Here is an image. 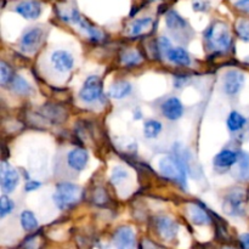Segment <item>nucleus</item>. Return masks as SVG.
<instances>
[{
  "label": "nucleus",
  "instance_id": "412c9836",
  "mask_svg": "<svg viewBox=\"0 0 249 249\" xmlns=\"http://www.w3.org/2000/svg\"><path fill=\"white\" fill-rule=\"evenodd\" d=\"M246 123H247V119H246L242 114L238 113V112L236 111L231 112L230 116H229L228 118V128L230 129V131H232V133L241 130V129L246 125Z\"/></svg>",
  "mask_w": 249,
  "mask_h": 249
},
{
  "label": "nucleus",
  "instance_id": "5701e85b",
  "mask_svg": "<svg viewBox=\"0 0 249 249\" xmlns=\"http://www.w3.org/2000/svg\"><path fill=\"white\" fill-rule=\"evenodd\" d=\"M21 225L26 231H33L38 228V220L32 212L24 211L21 214Z\"/></svg>",
  "mask_w": 249,
  "mask_h": 249
},
{
  "label": "nucleus",
  "instance_id": "72a5a7b5",
  "mask_svg": "<svg viewBox=\"0 0 249 249\" xmlns=\"http://www.w3.org/2000/svg\"><path fill=\"white\" fill-rule=\"evenodd\" d=\"M40 186H41V184L39 181H36V180H28V181L26 182L24 190H26L27 192L36 191V190H38Z\"/></svg>",
  "mask_w": 249,
  "mask_h": 249
},
{
  "label": "nucleus",
  "instance_id": "aec40b11",
  "mask_svg": "<svg viewBox=\"0 0 249 249\" xmlns=\"http://www.w3.org/2000/svg\"><path fill=\"white\" fill-rule=\"evenodd\" d=\"M153 19L151 17H145V18H139L131 24L130 27V36H139L142 33L147 32L152 27Z\"/></svg>",
  "mask_w": 249,
  "mask_h": 249
},
{
  "label": "nucleus",
  "instance_id": "dca6fc26",
  "mask_svg": "<svg viewBox=\"0 0 249 249\" xmlns=\"http://www.w3.org/2000/svg\"><path fill=\"white\" fill-rule=\"evenodd\" d=\"M165 23H167L168 28L174 32V33L189 28V23L186 22V19L182 18L175 10H170V11L167 12V15H165Z\"/></svg>",
  "mask_w": 249,
  "mask_h": 249
},
{
  "label": "nucleus",
  "instance_id": "39448f33",
  "mask_svg": "<svg viewBox=\"0 0 249 249\" xmlns=\"http://www.w3.org/2000/svg\"><path fill=\"white\" fill-rule=\"evenodd\" d=\"M102 96V82L97 75H90L84 82L82 90L79 91V97L82 101L90 104L97 101Z\"/></svg>",
  "mask_w": 249,
  "mask_h": 249
},
{
  "label": "nucleus",
  "instance_id": "bb28decb",
  "mask_svg": "<svg viewBox=\"0 0 249 249\" xmlns=\"http://www.w3.org/2000/svg\"><path fill=\"white\" fill-rule=\"evenodd\" d=\"M60 111H62V109L60 108V107H53V106H45L43 108V114L48 119H50V121H56V122H61L63 121V117L61 118L60 116H62L65 112H62V113H60Z\"/></svg>",
  "mask_w": 249,
  "mask_h": 249
},
{
  "label": "nucleus",
  "instance_id": "b1692460",
  "mask_svg": "<svg viewBox=\"0 0 249 249\" xmlns=\"http://www.w3.org/2000/svg\"><path fill=\"white\" fill-rule=\"evenodd\" d=\"M122 63L124 66H136L142 62V56L136 50H128L122 55Z\"/></svg>",
  "mask_w": 249,
  "mask_h": 249
},
{
  "label": "nucleus",
  "instance_id": "473e14b6",
  "mask_svg": "<svg viewBox=\"0 0 249 249\" xmlns=\"http://www.w3.org/2000/svg\"><path fill=\"white\" fill-rule=\"evenodd\" d=\"M209 7H211V2L208 0H194L192 2V9L197 12L208 11Z\"/></svg>",
  "mask_w": 249,
  "mask_h": 249
},
{
  "label": "nucleus",
  "instance_id": "ddd939ff",
  "mask_svg": "<svg viewBox=\"0 0 249 249\" xmlns=\"http://www.w3.org/2000/svg\"><path fill=\"white\" fill-rule=\"evenodd\" d=\"M162 113L169 121H178L184 114V106L178 97H169L162 105Z\"/></svg>",
  "mask_w": 249,
  "mask_h": 249
},
{
  "label": "nucleus",
  "instance_id": "f03ea898",
  "mask_svg": "<svg viewBox=\"0 0 249 249\" xmlns=\"http://www.w3.org/2000/svg\"><path fill=\"white\" fill-rule=\"evenodd\" d=\"M82 187L73 182H60L56 186L53 202L61 211H67L82 199Z\"/></svg>",
  "mask_w": 249,
  "mask_h": 249
},
{
  "label": "nucleus",
  "instance_id": "2f4dec72",
  "mask_svg": "<svg viewBox=\"0 0 249 249\" xmlns=\"http://www.w3.org/2000/svg\"><path fill=\"white\" fill-rule=\"evenodd\" d=\"M11 75H12L11 68H10L5 62L0 63V83H1L2 85H5L7 82H10Z\"/></svg>",
  "mask_w": 249,
  "mask_h": 249
},
{
  "label": "nucleus",
  "instance_id": "f8f14e48",
  "mask_svg": "<svg viewBox=\"0 0 249 249\" xmlns=\"http://www.w3.org/2000/svg\"><path fill=\"white\" fill-rule=\"evenodd\" d=\"M15 11L26 19H36L41 14V5L36 0H23L15 6Z\"/></svg>",
  "mask_w": 249,
  "mask_h": 249
},
{
  "label": "nucleus",
  "instance_id": "1a4fd4ad",
  "mask_svg": "<svg viewBox=\"0 0 249 249\" xmlns=\"http://www.w3.org/2000/svg\"><path fill=\"white\" fill-rule=\"evenodd\" d=\"M245 84V74L241 71L231 70L224 77V91L228 95H236Z\"/></svg>",
  "mask_w": 249,
  "mask_h": 249
},
{
  "label": "nucleus",
  "instance_id": "9d476101",
  "mask_svg": "<svg viewBox=\"0 0 249 249\" xmlns=\"http://www.w3.org/2000/svg\"><path fill=\"white\" fill-rule=\"evenodd\" d=\"M51 63L57 72H70L74 66V57L68 51L56 50L51 55Z\"/></svg>",
  "mask_w": 249,
  "mask_h": 249
},
{
  "label": "nucleus",
  "instance_id": "c9c22d12",
  "mask_svg": "<svg viewBox=\"0 0 249 249\" xmlns=\"http://www.w3.org/2000/svg\"><path fill=\"white\" fill-rule=\"evenodd\" d=\"M240 242L243 248L249 249V233H243L240 236Z\"/></svg>",
  "mask_w": 249,
  "mask_h": 249
},
{
  "label": "nucleus",
  "instance_id": "6e6552de",
  "mask_svg": "<svg viewBox=\"0 0 249 249\" xmlns=\"http://www.w3.org/2000/svg\"><path fill=\"white\" fill-rule=\"evenodd\" d=\"M156 229H157V232L160 233V237L164 238V240H173V238L177 237L178 230H179V225L173 220L169 216H158L155 220Z\"/></svg>",
  "mask_w": 249,
  "mask_h": 249
},
{
  "label": "nucleus",
  "instance_id": "0eeeda50",
  "mask_svg": "<svg viewBox=\"0 0 249 249\" xmlns=\"http://www.w3.org/2000/svg\"><path fill=\"white\" fill-rule=\"evenodd\" d=\"M1 187L5 194H11L19 181L18 172L6 162L1 163Z\"/></svg>",
  "mask_w": 249,
  "mask_h": 249
},
{
  "label": "nucleus",
  "instance_id": "7c9ffc66",
  "mask_svg": "<svg viewBox=\"0 0 249 249\" xmlns=\"http://www.w3.org/2000/svg\"><path fill=\"white\" fill-rule=\"evenodd\" d=\"M157 49L158 53H160V55L167 56V53H169V50L172 49V43H170V40L167 36H160V38L158 39Z\"/></svg>",
  "mask_w": 249,
  "mask_h": 249
},
{
  "label": "nucleus",
  "instance_id": "a211bd4d",
  "mask_svg": "<svg viewBox=\"0 0 249 249\" xmlns=\"http://www.w3.org/2000/svg\"><path fill=\"white\" fill-rule=\"evenodd\" d=\"M165 57L172 63L179 66H189L191 63V58L187 51L182 48H172Z\"/></svg>",
  "mask_w": 249,
  "mask_h": 249
},
{
  "label": "nucleus",
  "instance_id": "f257e3e1",
  "mask_svg": "<svg viewBox=\"0 0 249 249\" xmlns=\"http://www.w3.org/2000/svg\"><path fill=\"white\" fill-rule=\"evenodd\" d=\"M204 39L211 50L216 53L228 51L231 46V36L228 24L221 21L214 22L204 32Z\"/></svg>",
  "mask_w": 249,
  "mask_h": 249
},
{
  "label": "nucleus",
  "instance_id": "cd10ccee",
  "mask_svg": "<svg viewBox=\"0 0 249 249\" xmlns=\"http://www.w3.org/2000/svg\"><path fill=\"white\" fill-rule=\"evenodd\" d=\"M236 32L241 39L249 41V19H240L236 23Z\"/></svg>",
  "mask_w": 249,
  "mask_h": 249
},
{
  "label": "nucleus",
  "instance_id": "9b49d317",
  "mask_svg": "<svg viewBox=\"0 0 249 249\" xmlns=\"http://www.w3.org/2000/svg\"><path fill=\"white\" fill-rule=\"evenodd\" d=\"M112 240L118 248H133L135 246V232L129 226H122V228L117 229Z\"/></svg>",
  "mask_w": 249,
  "mask_h": 249
},
{
  "label": "nucleus",
  "instance_id": "4be33fe9",
  "mask_svg": "<svg viewBox=\"0 0 249 249\" xmlns=\"http://www.w3.org/2000/svg\"><path fill=\"white\" fill-rule=\"evenodd\" d=\"M162 124L155 119H150L143 124V134L147 139H156L162 131Z\"/></svg>",
  "mask_w": 249,
  "mask_h": 249
},
{
  "label": "nucleus",
  "instance_id": "423d86ee",
  "mask_svg": "<svg viewBox=\"0 0 249 249\" xmlns=\"http://www.w3.org/2000/svg\"><path fill=\"white\" fill-rule=\"evenodd\" d=\"M44 32L43 29L39 27H34V28L28 29L23 33L19 40V48L23 53H33L38 50L40 46L41 40H43Z\"/></svg>",
  "mask_w": 249,
  "mask_h": 249
},
{
  "label": "nucleus",
  "instance_id": "a878e982",
  "mask_svg": "<svg viewBox=\"0 0 249 249\" xmlns=\"http://www.w3.org/2000/svg\"><path fill=\"white\" fill-rule=\"evenodd\" d=\"M238 170L242 180H249V153L242 152L238 157Z\"/></svg>",
  "mask_w": 249,
  "mask_h": 249
},
{
  "label": "nucleus",
  "instance_id": "2eb2a0df",
  "mask_svg": "<svg viewBox=\"0 0 249 249\" xmlns=\"http://www.w3.org/2000/svg\"><path fill=\"white\" fill-rule=\"evenodd\" d=\"M187 212H189L190 220L195 225H209L212 223L211 215L199 204L191 203L187 207Z\"/></svg>",
  "mask_w": 249,
  "mask_h": 249
},
{
  "label": "nucleus",
  "instance_id": "c85d7f7f",
  "mask_svg": "<svg viewBox=\"0 0 249 249\" xmlns=\"http://www.w3.org/2000/svg\"><path fill=\"white\" fill-rule=\"evenodd\" d=\"M126 178H128V172H126L123 167L118 165V167L114 168L113 172H112L111 181L113 182L114 185H119V184H122V182L126 179Z\"/></svg>",
  "mask_w": 249,
  "mask_h": 249
},
{
  "label": "nucleus",
  "instance_id": "20e7f679",
  "mask_svg": "<svg viewBox=\"0 0 249 249\" xmlns=\"http://www.w3.org/2000/svg\"><path fill=\"white\" fill-rule=\"evenodd\" d=\"M60 17L66 22H72V23L77 24L82 31H84L87 33V36H89L90 39L92 40H101L104 39V33H102L100 29H97L96 27H94L92 24H90L79 12L75 9L71 10L70 12H60Z\"/></svg>",
  "mask_w": 249,
  "mask_h": 249
},
{
  "label": "nucleus",
  "instance_id": "c756f323",
  "mask_svg": "<svg viewBox=\"0 0 249 249\" xmlns=\"http://www.w3.org/2000/svg\"><path fill=\"white\" fill-rule=\"evenodd\" d=\"M14 202L10 198H7L6 196H1L0 198V218H5L7 214L11 213L14 211Z\"/></svg>",
  "mask_w": 249,
  "mask_h": 249
},
{
  "label": "nucleus",
  "instance_id": "393cba45",
  "mask_svg": "<svg viewBox=\"0 0 249 249\" xmlns=\"http://www.w3.org/2000/svg\"><path fill=\"white\" fill-rule=\"evenodd\" d=\"M12 89L17 92V94H29L32 91V88L29 83L24 79L21 75H16L12 80Z\"/></svg>",
  "mask_w": 249,
  "mask_h": 249
},
{
  "label": "nucleus",
  "instance_id": "7ed1b4c3",
  "mask_svg": "<svg viewBox=\"0 0 249 249\" xmlns=\"http://www.w3.org/2000/svg\"><path fill=\"white\" fill-rule=\"evenodd\" d=\"M247 196L243 189L236 187L225 196L223 202V211L230 216H242L246 212Z\"/></svg>",
  "mask_w": 249,
  "mask_h": 249
},
{
  "label": "nucleus",
  "instance_id": "4468645a",
  "mask_svg": "<svg viewBox=\"0 0 249 249\" xmlns=\"http://www.w3.org/2000/svg\"><path fill=\"white\" fill-rule=\"evenodd\" d=\"M89 160L88 152L83 148H74L67 155V163L75 172H82L85 169Z\"/></svg>",
  "mask_w": 249,
  "mask_h": 249
},
{
  "label": "nucleus",
  "instance_id": "f704fd0d",
  "mask_svg": "<svg viewBox=\"0 0 249 249\" xmlns=\"http://www.w3.org/2000/svg\"><path fill=\"white\" fill-rule=\"evenodd\" d=\"M236 9L241 10L243 12H249V0H238L235 4Z\"/></svg>",
  "mask_w": 249,
  "mask_h": 249
},
{
  "label": "nucleus",
  "instance_id": "f3484780",
  "mask_svg": "<svg viewBox=\"0 0 249 249\" xmlns=\"http://www.w3.org/2000/svg\"><path fill=\"white\" fill-rule=\"evenodd\" d=\"M238 157H240V155L237 152H235V151L223 150L214 158V165L218 168L231 167V165L238 162Z\"/></svg>",
  "mask_w": 249,
  "mask_h": 249
},
{
  "label": "nucleus",
  "instance_id": "6ab92c4d",
  "mask_svg": "<svg viewBox=\"0 0 249 249\" xmlns=\"http://www.w3.org/2000/svg\"><path fill=\"white\" fill-rule=\"evenodd\" d=\"M131 90H133V88H131L130 83L118 82L109 88L108 94H109V96L113 97V99L119 100V99H123V97L128 96V95L131 92Z\"/></svg>",
  "mask_w": 249,
  "mask_h": 249
}]
</instances>
